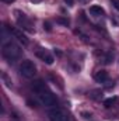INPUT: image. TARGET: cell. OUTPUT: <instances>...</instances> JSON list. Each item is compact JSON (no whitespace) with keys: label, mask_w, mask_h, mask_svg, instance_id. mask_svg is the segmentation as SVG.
I'll use <instances>...</instances> for the list:
<instances>
[{"label":"cell","mask_w":119,"mask_h":121,"mask_svg":"<svg viewBox=\"0 0 119 121\" xmlns=\"http://www.w3.org/2000/svg\"><path fill=\"white\" fill-rule=\"evenodd\" d=\"M79 1H80V3H83V4H84V3H88L90 0H79Z\"/></svg>","instance_id":"ac0fdd59"},{"label":"cell","mask_w":119,"mask_h":121,"mask_svg":"<svg viewBox=\"0 0 119 121\" xmlns=\"http://www.w3.org/2000/svg\"><path fill=\"white\" fill-rule=\"evenodd\" d=\"M31 1H32V3H41L42 0H31Z\"/></svg>","instance_id":"ffe728a7"},{"label":"cell","mask_w":119,"mask_h":121,"mask_svg":"<svg viewBox=\"0 0 119 121\" xmlns=\"http://www.w3.org/2000/svg\"><path fill=\"white\" fill-rule=\"evenodd\" d=\"M90 14L94 16V17L104 16V9L99 7V6H91V7H90Z\"/></svg>","instance_id":"9c48e42d"},{"label":"cell","mask_w":119,"mask_h":121,"mask_svg":"<svg viewBox=\"0 0 119 121\" xmlns=\"http://www.w3.org/2000/svg\"><path fill=\"white\" fill-rule=\"evenodd\" d=\"M115 101H116V97H111V99H107V100L104 101V106H105L107 108H109L111 106H114V104H115Z\"/></svg>","instance_id":"30bf717a"},{"label":"cell","mask_w":119,"mask_h":121,"mask_svg":"<svg viewBox=\"0 0 119 121\" xmlns=\"http://www.w3.org/2000/svg\"><path fill=\"white\" fill-rule=\"evenodd\" d=\"M48 117H49V121H70L67 113L64 110H62V108H56V107L49 110Z\"/></svg>","instance_id":"5b68a950"},{"label":"cell","mask_w":119,"mask_h":121,"mask_svg":"<svg viewBox=\"0 0 119 121\" xmlns=\"http://www.w3.org/2000/svg\"><path fill=\"white\" fill-rule=\"evenodd\" d=\"M58 23L63 24V26H69V20L67 18H58Z\"/></svg>","instance_id":"5bb4252c"},{"label":"cell","mask_w":119,"mask_h":121,"mask_svg":"<svg viewBox=\"0 0 119 121\" xmlns=\"http://www.w3.org/2000/svg\"><path fill=\"white\" fill-rule=\"evenodd\" d=\"M20 73H21L25 79H31V78H34L35 73H36V68H35L34 62L30 60V59L23 60V63L20 65Z\"/></svg>","instance_id":"3957f363"},{"label":"cell","mask_w":119,"mask_h":121,"mask_svg":"<svg viewBox=\"0 0 119 121\" xmlns=\"http://www.w3.org/2000/svg\"><path fill=\"white\" fill-rule=\"evenodd\" d=\"M64 1H66L69 6H73V0H64Z\"/></svg>","instance_id":"2e32d148"},{"label":"cell","mask_w":119,"mask_h":121,"mask_svg":"<svg viewBox=\"0 0 119 121\" xmlns=\"http://www.w3.org/2000/svg\"><path fill=\"white\" fill-rule=\"evenodd\" d=\"M1 54L8 62H16L21 58V48L13 41H7V42H3Z\"/></svg>","instance_id":"7a4b0ae2"},{"label":"cell","mask_w":119,"mask_h":121,"mask_svg":"<svg viewBox=\"0 0 119 121\" xmlns=\"http://www.w3.org/2000/svg\"><path fill=\"white\" fill-rule=\"evenodd\" d=\"M32 90L35 91V94L38 96L39 101L44 106H46V107H56L58 100H56L55 94L51 91V89L46 86L45 82H42V80L32 82Z\"/></svg>","instance_id":"6da1fadb"},{"label":"cell","mask_w":119,"mask_h":121,"mask_svg":"<svg viewBox=\"0 0 119 121\" xmlns=\"http://www.w3.org/2000/svg\"><path fill=\"white\" fill-rule=\"evenodd\" d=\"M10 34H13L20 42H23V45H28V44H30V39H28L27 35L23 32V30H20V28H11V27H10Z\"/></svg>","instance_id":"8992f818"},{"label":"cell","mask_w":119,"mask_h":121,"mask_svg":"<svg viewBox=\"0 0 119 121\" xmlns=\"http://www.w3.org/2000/svg\"><path fill=\"white\" fill-rule=\"evenodd\" d=\"M36 56L39 58V59H42L46 65H52L53 63V56L48 52V51H45V49H42V48H39L38 51H36Z\"/></svg>","instance_id":"52a82bcc"},{"label":"cell","mask_w":119,"mask_h":121,"mask_svg":"<svg viewBox=\"0 0 119 121\" xmlns=\"http://www.w3.org/2000/svg\"><path fill=\"white\" fill-rule=\"evenodd\" d=\"M1 78H3V80L6 82V85H7L8 87H11V80L7 78V75H6V73H1Z\"/></svg>","instance_id":"8fae6325"},{"label":"cell","mask_w":119,"mask_h":121,"mask_svg":"<svg viewBox=\"0 0 119 121\" xmlns=\"http://www.w3.org/2000/svg\"><path fill=\"white\" fill-rule=\"evenodd\" d=\"M44 28H46V31H52V28H51V24H49V23H44Z\"/></svg>","instance_id":"9a60e30c"},{"label":"cell","mask_w":119,"mask_h":121,"mask_svg":"<svg viewBox=\"0 0 119 121\" xmlns=\"http://www.w3.org/2000/svg\"><path fill=\"white\" fill-rule=\"evenodd\" d=\"M109 1H111V4L119 11V0H109Z\"/></svg>","instance_id":"4fadbf2b"},{"label":"cell","mask_w":119,"mask_h":121,"mask_svg":"<svg viewBox=\"0 0 119 121\" xmlns=\"http://www.w3.org/2000/svg\"><path fill=\"white\" fill-rule=\"evenodd\" d=\"M3 1H6V3H13V1H16V0H3Z\"/></svg>","instance_id":"d6986e66"},{"label":"cell","mask_w":119,"mask_h":121,"mask_svg":"<svg viewBox=\"0 0 119 121\" xmlns=\"http://www.w3.org/2000/svg\"><path fill=\"white\" fill-rule=\"evenodd\" d=\"M14 14H16V18H17L18 26H20L23 30H27V31H30V32H34L32 23H31V20H28V18H27V16H25L24 13H21V11L16 10V11H14Z\"/></svg>","instance_id":"277c9868"},{"label":"cell","mask_w":119,"mask_h":121,"mask_svg":"<svg viewBox=\"0 0 119 121\" xmlns=\"http://www.w3.org/2000/svg\"><path fill=\"white\" fill-rule=\"evenodd\" d=\"M94 79H95L97 83H107V82L109 80V75H108L107 70H99V72L95 73Z\"/></svg>","instance_id":"ba28073f"},{"label":"cell","mask_w":119,"mask_h":121,"mask_svg":"<svg viewBox=\"0 0 119 121\" xmlns=\"http://www.w3.org/2000/svg\"><path fill=\"white\" fill-rule=\"evenodd\" d=\"M114 60V55L112 54H108L107 56H105V60H104V63H107V65H109L111 62Z\"/></svg>","instance_id":"7c38bea8"},{"label":"cell","mask_w":119,"mask_h":121,"mask_svg":"<svg viewBox=\"0 0 119 121\" xmlns=\"http://www.w3.org/2000/svg\"><path fill=\"white\" fill-rule=\"evenodd\" d=\"M83 116H84L86 118H90V117H91V114H87V113H83Z\"/></svg>","instance_id":"e0dca14e"}]
</instances>
